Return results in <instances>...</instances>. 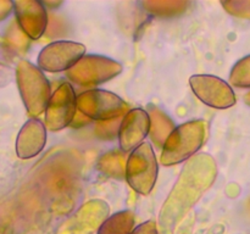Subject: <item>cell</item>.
Listing matches in <instances>:
<instances>
[{
    "label": "cell",
    "mask_w": 250,
    "mask_h": 234,
    "mask_svg": "<svg viewBox=\"0 0 250 234\" xmlns=\"http://www.w3.org/2000/svg\"><path fill=\"white\" fill-rule=\"evenodd\" d=\"M126 179L134 192L150 194L158 179V161L150 143H142L128 156Z\"/></svg>",
    "instance_id": "3"
},
{
    "label": "cell",
    "mask_w": 250,
    "mask_h": 234,
    "mask_svg": "<svg viewBox=\"0 0 250 234\" xmlns=\"http://www.w3.org/2000/svg\"><path fill=\"white\" fill-rule=\"evenodd\" d=\"M17 85L23 104L31 116H39L50 100V85L38 67L28 61H20L16 68Z\"/></svg>",
    "instance_id": "2"
},
{
    "label": "cell",
    "mask_w": 250,
    "mask_h": 234,
    "mask_svg": "<svg viewBox=\"0 0 250 234\" xmlns=\"http://www.w3.org/2000/svg\"><path fill=\"white\" fill-rule=\"evenodd\" d=\"M85 53V46L70 40L48 44L38 55V66L46 72L56 73L72 68Z\"/></svg>",
    "instance_id": "6"
},
{
    "label": "cell",
    "mask_w": 250,
    "mask_h": 234,
    "mask_svg": "<svg viewBox=\"0 0 250 234\" xmlns=\"http://www.w3.org/2000/svg\"><path fill=\"white\" fill-rule=\"evenodd\" d=\"M186 2L182 1H160V2H144V7L148 9L151 14L155 15H168L170 12L172 14H177V12H182L186 7Z\"/></svg>",
    "instance_id": "15"
},
{
    "label": "cell",
    "mask_w": 250,
    "mask_h": 234,
    "mask_svg": "<svg viewBox=\"0 0 250 234\" xmlns=\"http://www.w3.org/2000/svg\"><path fill=\"white\" fill-rule=\"evenodd\" d=\"M134 228H136V216L129 210H124L107 217L100 224L97 234H132Z\"/></svg>",
    "instance_id": "12"
},
{
    "label": "cell",
    "mask_w": 250,
    "mask_h": 234,
    "mask_svg": "<svg viewBox=\"0 0 250 234\" xmlns=\"http://www.w3.org/2000/svg\"><path fill=\"white\" fill-rule=\"evenodd\" d=\"M208 124L203 119L186 122L176 127L166 139L161 154V163L172 166L194 155L205 140Z\"/></svg>",
    "instance_id": "1"
},
{
    "label": "cell",
    "mask_w": 250,
    "mask_h": 234,
    "mask_svg": "<svg viewBox=\"0 0 250 234\" xmlns=\"http://www.w3.org/2000/svg\"><path fill=\"white\" fill-rule=\"evenodd\" d=\"M244 100H246V102H247V104L250 105V92L248 93V94L246 95V99H244Z\"/></svg>",
    "instance_id": "17"
},
{
    "label": "cell",
    "mask_w": 250,
    "mask_h": 234,
    "mask_svg": "<svg viewBox=\"0 0 250 234\" xmlns=\"http://www.w3.org/2000/svg\"><path fill=\"white\" fill-rule=\"evenodd\" d=\"M132 234H159L155 221H146L134 228Z\"/></svg>",
    "instance_id": "16"
},
{
    "label": "cell",
    "mask_w": 250,
    "mask_h": 234,
    "mask_svg": "<svg viewBox=\"0 0 250 234\" xmlns=\"http://www.w3.org/2000/svg\"><path fill=\"white\" fill-rule=\"evenodd\" d=\"M122 71V66L109 58L97 55L83 56L66 76L80 85H95L111 79Z\"/></svg>",
    "instance_id": "5"
},
{
    "label": "cell",
    "mask_w": 250,
    "mask_h": 234,
    "mask_svg": "<svg viewBox=\"0 0 250 234\" xmlns=\"http://www.w3.org/2000/svg\"><path fill=\"white\" fill-rule=\"evenodd\" d=\"M189 84L198 99L209 106L215 109H229L236 104V94L231 85L216 76H192Z\"/></svg>",
    "instance_id": "7"
},
{
    "label": "cell",
    "mask_w": 250,
    "mask_h": 234,
    "mask_svg": "<svg viewBox=\"0 0 250 234\" xmlns=\"http://www.w3.org/2000/svg\"><path fill=\"white\" fill-rule=\"evenodd\" d=\"M77 110V98L68 83H62L49 100L45 110V123L50 131H60L72 123Z\"/></svg>",
    "instance_id": "8"
},
{
    "label": "cell",
    "mask_w": 250,
    "mask_h": 234,
    "mask_svg": "<svg viewBox=\"0 0 250 234\" xmlns=\"http://www.w3.org/2000/svg\"><path fill=\"white\" fill-rule=\"evenodd\" d=\"M229 80L234 87L250 88V55L239 60L234 65Z\"/></svg>",
    "instance_id": "14"
},
{
    "label": "cell",
    "mask_w": 250,
    "mask_h": 234,
    "mask_svg": "<svg viewBox=\"0 0 250 234\" xmlns=\"http://www.w3.org/2000/svg\"><path fill=\"white\" fill-rule=\"evenodd\" d=\"M77 109L84 116L98 121H111L124 117L129 111L128 105L111 92L92 89L77 97Z\"/></svg>",
    "instance_id": "4"
},
{
    "label": "cell",
    "mask_w": 250,
    "mask_h": 234,
    "mask_svg": "<svg viewBox=\"0 0 250 234\" xmlns=\"http://www.w3.org/2000/svg\"><path fill=\"white\" fill-rule=\"evenodd\" d=\"M150 116L143 109H132L122 117L119 128V140L122 151L138 148L150 131Z\"/></svg>",
    "instance_id": "9"
},
{
    "label": "cell",
    "mask_w": 250,
    "mask_h": 234,
    "mask_svg": "<svg viewBox=\"0 0 250 234\" xmlns=\"http://www.w3.org/2000/svg\"><path fill=\"white\" fill-rule=\"evenodd\" d=\"M46 129L39 119L31 118L23 124L16 139V154L20 158H31L44 149Z\"/></svg>",
    "instance_id": "11"
},
{
    "label": "cell",
    "mask_w": 250,
    "mask_h": 234,
    "mask_svg": "<svg viewBox=\"0 0 250 234\" xmlns=\"http://www.w3.org/2000/svg\"><path fill=\"white\" fill-rule=\"evenodd\" d=\"M149 116H150L151 122V139L158 146H164L166 139L175 129L172 122L156 107H151L150 111H149Z\"/></svg>",
    "instance_id": "13"
},
{
    "label": "cell",
    "mask_w": 250,
    "mask_h": 234,
    "mask_svg": "<svg viewBox=\"0 0 250 234\" xmlns=\"http://www.w3.org/2000/svg\"><path fill=\"white\" fill-rule=\"evenodd\" d=\"M17 21L22 31L32 39L41 38L48 23V15L43 4L34 0L14 2Z\"/></svg>",
    "instance_id": "10"
}]
</instances>
